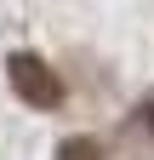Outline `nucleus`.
Listing matches in <instances>:
<instances>
[{
	"label": "nucleus",
	"mask_w": 154,
	"mask_h": 160,
	"mask_svg": "<svg viewBox=\"0 0 154 160\" xmlns=\"http://www.w3.org/2000/svg\"><path fill=\"white\" fill-rule=\"evenodd\" d=\"M6 80H12V92L23 97L29 109H57V103H63L57 69L46 63V57H34V52H12L6 57Z\"/></svg>",
	"instance_id": "f257e3e1"
},
{
	"label": "nucleus",
	"mask_w": 154,
	"mask_h": 160,
	"mask_svg": "<svg viewBox=\"0 0 154 160\" xmlns=\"http://www.w3.org/2000/svg\"><path fill=\"white\" fill-rule=\"evenodd\" d=\"M57 160H103V143L97 137H63L57 143Z\"/></svg>",
	"instance_id": "f03ea898"
}]
</instances>
